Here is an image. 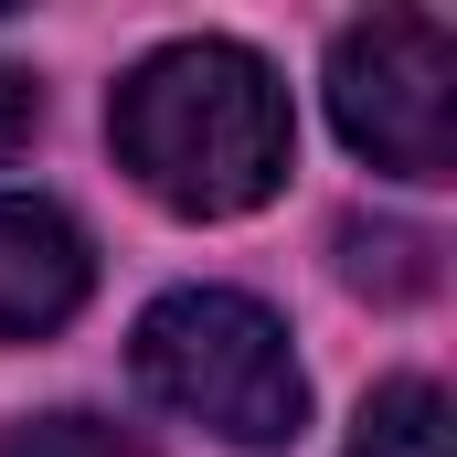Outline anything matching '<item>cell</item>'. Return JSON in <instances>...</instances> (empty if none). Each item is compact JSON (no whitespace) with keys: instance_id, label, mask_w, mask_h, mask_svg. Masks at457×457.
<instances>
[{"instance_id":"cell-3","label":"cell","mask_w":457,"mask_h":457,"mask_svg":"<svg viewBox=\"0 0 457 457\" xmlns=\"http://www.w3.org/2000/svg\"><path fill=\"white\" fill-rule=\"evenodd\" d=\"M330 128L394 181L457 170V21L447 11H372L330 32Z\"/></svg>"},{"instance_id":"cell-2","label":"cell","mask_w":457,"mask_h":457,"mask_svg":"<svg viewBox=\"0 0 457 457\" xmlns=\"http://www.w3.org/2000/svg\"><path fill=\"white\" fill-rule=\"evenodd\" d=\"M128 372L160 415L224 436V447L266 457V447H298L309 426V372L287 351V320L245 287H170L138 309L128 330Z\"/></svg>"},{"instance_id":"cell-7","label":"cell","mask_w":457,"mask_h":457,"mask_svg":"<svg viewBox=\"0 0 457 457\" xmlns=\"http://www.w3.org/2000/svg\"><path fill=\"white\" fill-rule=\"evenodd\" d=\"M0 457H149V447L107 415H32V426H0Z\"/></svg>"},{"instance_id":"cell-1","label":"cell","mask_w":457,"mask_h":457,"mask_svg":"<svg viewBox=\"0 0 457 457\" xmlns=\"http://www.w3.org/2000/svg\"><path fill=\"white\" fill-rule=\"evenodd\" d=\"M107 138H117V170L181 224L255 213L298 160V117H287L277 64L255 43H224V32L138 54L107 96Z\"/></svg>"},{"instance_id":"cell-6","label":"cell","mask_w":457,"mask_h":457,"mask_svg":"<svg viewBox=\"0 0 457 457\" xmlns=\"http://www.w3.org/2000/svg\"><path fill=\"white\" fill-rule=\"evenodd\" d=\"M341 277L361 298H415V287H436V245L404 224H351L341 234Z\"/></svg>"},{"instance_id":"cell-8","label":"cell","mask_w":457,"mask_h":457,"mask_svg":"<svg viewBox=\"0 0 457 457\" xmlns=\"http://www.w3.org/2000/svg\"><path fill=\"white\" fill-rule=\"evenodd\" d=\"M32 128H43V86H32L21 64H0V160H21Z\"/></svg>"},{"instance_id":"cell-4","label":"cell","mask_w":457,"mask_h":457,"mask_svg":"<svg viewBox=\"0 0 457 457\" xmlns=\"http://www.w3.org/2000/svg\"><path fill=\"white\" fill-rule=\"evenodd\" d=\"M96 287V245L54 203H0V341H43L86 309Z\"/></svg>"},{"instance_id":"cell-5","label":"cell","mask_w":457,"mask_h":457,"mask_svg":"<svg viewBox=\"0 0 457 457\" xmlns=\"http://www.w3.org/2000/svg\"><path fill=\"white\" fill-rule=\"evenodd\" d=\"M341 457H447V394H436L426 372H394V383L361 404V426H351Z\"/></svg>"}]
</instances>
